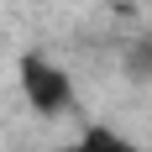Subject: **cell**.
Segmentation results:
<instances>
[{
	"label": "cell",
	"mask_w": 152,
	"mask_h": 152,
	"mask_svg": "<svg viewBox=\"0 0 152 152\" xmlns=\"http://www.w3.org/2000/svg\"><path fill=\"white\" fill-rule=\"evenodd\" d=\"M16 84H21V100L31 105V115H42V121H58L74 110V74L47 53H21Z\"/></svg>",
	"instance_id": "cell-1"
},
{
	"label": "cell",
	"mask_w": 152,
	"mask_h": 152,
	"mask_svg": "<svg viewBox=\"0 0 152 152\" xmlns=\"http://www.w3.org/2000/svg\"><path fill=\"white\" fill-rule=\"evenodd\" d=\"M68 152H147V147H137L131 137H121L115 126H84Z\"/></svg>",
	"instance_id": "cell-2"
},
{
	"label": "cell",
	"mask_w": 152,
	"mask_h": 152,
	"mask_svg": "<svg viewBox=\"0 0 152 152\" xmlns=\"http://www.w3.org/2000/svg\"><path fill=\"white\" fill-rule=\"evenodd\" d=\"M121 74L131 79V84H152V37H137V42L126 47Z\"/></svg>",
	"instance_id": "cell-3"
}]
</instances>
